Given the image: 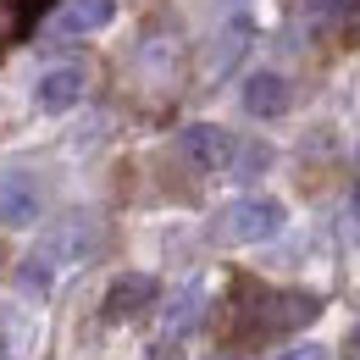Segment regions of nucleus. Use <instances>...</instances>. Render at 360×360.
Wrapping results in <instances>:
<instances>
[{"mask_svg":"<svg viewBox=\"0 0 360 360\" xmlns=\"http://www.w3.org/2000/svg\"><path fill=\"white\" fill-rule=\"evenodd\" d=\"M355 222H360V188H355Z\"/></svg>","mask_w":360,"mask_h":360,"instance_id":"obj_16","label":"nucleus"},{"mask_svg":"<svg viewBox=\"0 0 360 360\" xmlns=\"http://www.w3.org/2000/svg\"><path fill=\"white\" fill-rule=\"evenodd\" d=\"M200 305H205V288H200V283H188V288L178 294V305L167 311V338H183V333L194 327V316H200Z\"/></svg>","mask_w":360,"mask_h":360,"instance_id":"obj_9","label":"nucleus"},{"mask_svg":"<svg viewBox=\"0 0 360 360\" xmlns=\"http://www.w3.org/2000/svg\"><path fill=\"white\" fill-rule=\"evenodd\" d=\"M244 111L250 117H283L288 111V78L283 72H250L244 78Z\"/></svg>","mask_w":360,"mask_h":360,"instance_id":"obj_7","label":"nucleus"},{"mask_svg":"<svg viewBox=\"0 0 360 360\" xmlns=\"http://www.w3.org/2000/svg\"><path fill=\"white\" fill-rule=\"evenodd\" d=\"M84 89H89V72H84V67H50L45 78H39V89H34V100L61 117V111H72V105L84 100Z\"/></svg>","mask_w":360,"mask_h":360,"instance_id":"obj_6","label":"nucleus"},{"mask_svg":"<svg viewBox=\"0 0 360 360\" xmlns=\"http://www.w3.org/2000/svg\"><path fill=\"white\" fill-rule=\"evenodd\" d=\"M89 233H84V227H72V233H67V227H61V238H56V244H50V250H56V261H84V255H89Z\"/></svg>","mask_w":360,"mask_h":360,"instance_id":"obj_10","label":"nucleus"},{"mask_svg":"<svg viewBox=\"0 0 360 360\" xmlns=\"http://www.w3.org/2000/svg\"><path fill=\"white\" fill-rule=\"evenodd\" d=\"M321 300L316 294H271V288H250L244 300V333H288L316 321Z\"/></svg>","mask_w":360,"mask_h":360,"instance_id":"obj_1","label":"nucleus"},{"mask_svg":"<svg viewBox=\"0 0 360 360\" xmlns=\"http://www.w3.org/2000/svg\"><path fill=\"white\" fill-rule=\"evenodd\" d=\"M17 39V17H11V0H0V50Z\"/></svg>","mask_w":360,"mask_h":360,"instance_id":"obj_14","label":"nucleus"},{"mask_svg":"<svg viewBox=\"0 0 360 360\" xmlns=\"http://www.w3.org/2000/svg\"><path fill=\"white\" fill-rule=\"evenodd\" d=\"M117 17V0H56V28L61 34H94Z\"/></svg>","mask_w":360,"mask_h":360,"instance_id":"obj_8","label":"nucleus"},{"mask_svg":"<svg viewBox=\"0 0 360 360\" xmlns=\"http://www.w3.org/2000/svg\"><path fill=\"white\" fill-rule=\"evenodd\" d=\"M155 277L150 271H122L111 288H105V321H128V316H139L144 305H155Z\"/></svg>","mask_w":360,"mask_h":360,"instance_id":"obj_4","label":"nucleus"},{"mask_svg":"<svg viewBox=\"0 0 360 360\" xmlns=\"http://www.w3.org/2000/svg\"><path fill=\"white\" fill-rule=\"evenodd\" d=\"M277 360H333L321 344H300V349H288V355H277Z\"/></svg>","mask_w":360,"mask_h":360,"instance_id":"obj_15","label":"nucleus"},{"mask_svg":"<svg viewBox=\"0 0 360 360\" xmlns=\"http://www.w3.org/2000/svg\"><path fill=\"white\" fill-rule=\"evenodd\" d=\"M311 17H360V0H300Z\"/></svg>","mask_w":360,"mask_h":360,"instance_id":"obj_12","label":"nucleus"},{"mask_svg":"<svg viewBox=\"0 0 360 360\" xmlns=\"http://www.w3.org/2000/svg\"><path fill=\"white\" fill-rule=\"evenodd\" d=\"M56 0H11V17H17V34H34L39 28V17H45Z\"/></svg>","mask_w":360,"mask_h":360,"instance_id":"obj_11","label":"nucleus"},{"mask_svg":"<svg viewBox=\"0 0 360 360\" xmlns=\"http://www.w3.org/2000/svg\"><path fill=\"white\" fill-rule=\"evenodd\" d=\"M39 211H45L39 178H28V172H6L0 178V227H34Z\"/></svg>","mask_w":360,"mask_h":360,"instance_id":"obj_3","label":"nucleus"},{"mask_svg":"<svg viewBox=\"0 0 360 360\" xmlns=\"http://www.w3.org/2000/svg\"><path fill=\"white\" fill-rule=\"evenodd\" d=\"M233 134L227 128H211V122H194V128H183V155L194 161V167H205V172H217L233 161Z\"/></svg>","mask_w":360,"mask_h":360,"instance_id":"obj_5","label":"nucleus"},{"mask_svg":"<svg viewBox=\"0 0 360 360\" xmlns=\"http://www.w3.org/2000/svg\"><path fill=\"white\" fill-rule=\"evenodd\" d=\"M22 283H28L34 294H45V288H50V266H45V261H28V266H22Z\"/></svg>","mask_w":360,"mask_h":360,"instance_id":"obj_13","label":"nucleus"},{"mask_svg":"<svg viewBox=\"0 0 360 360\" xmlns=\"http://www.w3.org/2000/svg\"><path fill=\"white\" fill-rule=\"evenodd\" d=\"M355 349H360V327H355Z\"/></svg>","mask_w":360,"mask_h":360,"instance_id":"obj_17","label":"nucleus"},{"mask_svg":"<svg viewBox=\"0 0 360 360\" xmlns=\"http://www.w3.org/2000/svg\"><path fill=\"white\" fill-rule=\"evenodd\" d=\"M227 233H233L238 244L277 238V233H283V205H277V200H266V194H250V200H238V205L227 211Z\"/></svg>","mask_w":360,"mask_h":360,"instance_id":"obj_2","label":"nucleus"}]
</instances>
